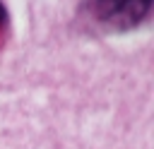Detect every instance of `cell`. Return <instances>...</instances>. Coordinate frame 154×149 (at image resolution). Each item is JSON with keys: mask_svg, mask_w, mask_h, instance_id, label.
Segmentation results:
<instances>
[{"mask_svg": "<svg viewBox=\"0 0 154 149\" xmlns=\"http://www.w3.org/2000/svg\"><path fill=\"white\" fill-rule=\"evenodd\" d=\"M154 0H82L84 14L106 31H130L140 26L149 12Z\"/></svg>", "mask_w": 154, "mask_h": 149, "instance_id": "1", "label": "cell"}, {"mask_svg": "<svg viewBox=\"0 0 154 149\" xmlns=\"http://www.w3.org/2000/svg\"><path fill=\"white\" fill-rule=\"evenodd\" d=\"M7 22H10V17H7V10H5V5L0 0V38H2V31L7 29Z\"/></svg>", "mask_w": 154, "mask_h": 149, "instance_id": "2", "label": "cell"}]
</instances>
